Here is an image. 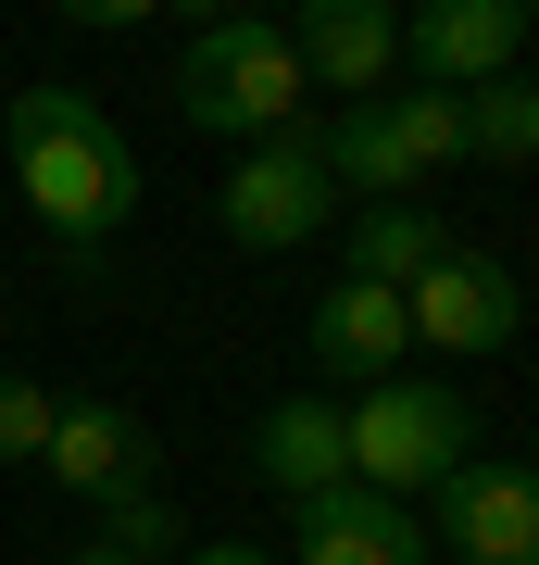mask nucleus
I'll list each match as a JSON object with an SVG mask.
<instances>
[{
	"label": "nucleus",
	"instance_id": "nucleus-17",
	"mask_svg": "<svg viewBox=\"0 0 539 565\" xmlns=\"http://www.w3.org/2000/svg\"><path fill=\"white\" fill-rule=\"evenodd\" d=\"M51 415H63V390H39V377H13V364H0V465H39Z\"/></svg>",
	"mask_w": 539,
	"mask_h": 565
},
{
	"label": "nucleus",
	"instance_id": "nucleus-10",
	"mask_svg": "<svg viewBox=\"0 0 539 565\" xmlns=\"http://www.w3.org/2000/svg\"><path fill=\"white\" fill-rule=\"evenodd\" d=\"M527 51V0H414L401 13V63L414 88H477Z\"/></svg>",
	"mask_w": 539,
	"mask_h": 565
},
{
	"label": "nucleus",
	"instance_id": "nucleus-4",
	"mask_svg": "<svg viewBox=\"0 0 539 565\" xmlns=\"http://www.w3.org/2000/svg\"><path fill=\"white\" fill-rule=\"evenodd\" d=\"M339 427H352V478L364 490H401V503L440 490L452 465L477 452V403L440 390V377H414V364H401V377H364L339 403Z\"/></svg>",
	"mask_w": 539,
	"mask_h": 565
},
{
	"label": "nucleus",
	"instance_id": "nucleus-5",
	"mask_svg": "<svg viewBox=\"0 0 539 565\" xmlns=\"http://www.w3.org/2000/svg\"><path fill=\"white\" fill-rule=\"evenodd\" d=\"M352 189L326 177V151H314V126H289V139H251L239 163H226V189H214V226L239 252H301V239H326L339 226Z\"/></svg>",
	"mask_w": 539,
	"mask_h": 565
},
{
	"label": "nucleus",
	"instance_id": "nucleus-7",
	"mask_svg": "<svg viewBox=\"0 0 539 565\" xmlns=\"http://www.w3.org/2000/svg\"><path fill=\"white\" fill-rule=\"evenodd\" d=\"M301 364H314V377H339V390L401 377V364H414V315H401V289H389V277L314 289V315H301Z\"/></svg>",
	"mask_w": 539,
	"mask_h": 565
},
{
	"label": "nucleus",
	"instance_id": "nucleus-18",
	"mask_svg": "<svg viewBox=\"0 0 539 565\" xmlns=\"http://www.w3.org/2000/svg\"><path fill=\"white\" fill-rule=\"evenodd\" d=\"M51 13H63V25H151L163 0H51Z\"/></svg>",
	"mask_w": 539,
	"mask_h": 565
},
{
	"label": "nucleus",
	"instance_id": "nucleus-2",
	"mask_svg": "<svg viewBox=\"0 0 539 565\" xmlns=\"http://www.w3.org/2000/svg\"><path fill=\"white\" fill-rule=\"evenodd\" d=\"M176 114L201 126V139H289L301 126V51H289V25H263V13H214V25H188V63H176Z\"/></svg>",
	"mask_w": 539,
	"mask_h": 565
},
{
	"label": "nucleus",
	"instance_id": "nucleus-6",
	"mask_svg": "<svg viewBox=\"0 0 539 565\" xmlns=\"http://www.w3.org/2000/svg\"><path fill=\"white\" fill-rule=\"evenodd\" d=\"M401 315H414V352H452V364H477V352H502L527 327V289H515V264L502 252H440L414 289H401Z\"/></svg>",
	"mask_w": 539,
	"mask_h": 565
},
{
	"label": "nucleus",
	"instance_id": "nucleus-20",
	"mask_svg": "<svg viewBox=\"0 0 539 565\" xmlns=\"http://www.w3.org/2000/svg\"><path fill=\"white\" fill-rule=\"evenodd\" d=\"M163 13H188V25H214V13H226V0H163Z\"/></svg>",
	"mask_w": 539,
	"mask_h": 565
},
{
	"label": "nucleus",
	"instance_id": "nucleus-21",
	"mask_svg": "<svg viewBox=\"0 0 539 565\" xmlns=\"http://www.w3.org/2000/svg\"><path fill=\"white\" fill-rule=\"evenodd\" d=\"M63 565H126V553H100V541H88V553H63Z\"/></svg>",
	"mask_w": 539,
	"mask_h": 565
},
{
	"label": "nucleus",
	"instance_id": "nucleus-19",
	"mask_svg": "<svg viewBox=\"0 0 539 565\" xmlns=\"http://www.w3.org/2000/svg\"><path fill=\"white\" fill-rule=\"evenodd\" d=\"M176 565H277L263 541H201V553H176Z\"/></svg>",
	"mask_w": 539,
	"mask_h": 565
},
{
	"label": "nucleus",
	"instance_id": "nucleus-13",
	"mask_svg": "<svg viewBox=\"0 0 539 565\" xmlns=\"http://www.w3.org/2000/svg\"><path fill=\"white\" fill-rule=\"evenodd\" d=\"M251 465H263V490H277V503H301V490H326V478H352V427H339V403L289 390V403L251 427Z\"/></svg>",
	"mask_w": 539,
	"mask_h": 565
},
{
	"label": "nucleus",
	"instance_id": "nucleus-12",
	"mask_svg": "<svg viewBox=\"0 0 539 565\" xmlns=\"http://www.w3.org/2000/svg\"><path fill=\"white\" fill-rule=\"evenodd\" d=\"M39 465H51V490H76V503H114V490H151V427L126 403H63Z\"/></svg>",
	"mask_w": 539,
	"mask_h": 565
},
{
	"label": "nucleus",
	"instance_id": "nucleus-9",
	"mask_svg": "<svg viewBox=\"0 0 539 565\" xmlns=\"http://www.w3.org/2000/svg\"><path fill=\"white\" fill-rule=\"evenodd\" d=\"M301 527V565H427V527L401 490H364V478H326V490H301L289 503Z\"/></svg>",
	"mask_w": 539,
	"mask_h": 565
},
{
	"label": "nucleus",
	"instance_id": "nucleus-16",
	"mask_svg": "<svg viewBox=\"0 0 539 565\" xmlns=\"http://www.w3.org/2000/svg\"><path fill=\"white\" fill-rule=\"evenodd\" d=\"M88 515H100V553L176 565V503H163V490H114V503H88Z\"/></svg>",
	"mask_w": 539,
	"mask_h": 565
},
{
	"label": "nucleus",
	"instance_id": "nucleus-22",
	"mask_svg": "<svg viewBox=\"0 0 539 565\" xmlns=\"http://www.w3.org/2000/svg\"><path fill=\"white\" fill-rule=\"evenodd\" d=\"M527 25H539V0H527Z\"/></svg>",
	"mask_w": 539,
	"mask_h": 565
},
{
	"label": "nucleus",
	"instance_id": "nucleus-1",
	"mask_svg": "<svg viewBox=\"0 0 539 565\" xmlns=\"http://www.w3.org/2000/svg\"><path fill=\"white\" fill-rule=\"evenodd\" d=\"M0 151H13L25 214H39L76 264H100V239L139 214V151H126V126L100 114L88 88H51V76L13 88V102H0Z\"/></svg>",
	"mask_w": 539,
	"mask_h": 565
},
{
	"label": "nucleus",
	"instance_id": "nucleus-8",
	"mask_svg": "<svg viewBox=\"0 0 539 565\" xmlns=\"http://www.w3.org/2000/svg\"><path fill=\"white\" fill-rule=\"evenodd\" d=\"M427 503H440V553H464V565H539V465H477L464 452Z\"/></svg>",
	"mask_w": 539,
	"mask_h": 565
},
{
	"label": "nucleus",
	"instance_id": "nucleus-3",
	"mask_svg": "<svg viewBox=\"0 0 539 565\" xmlns=\"http://www.w3.org/2000/svg\"><path fill=\"white\" fill-rule=\"evenodd\" d=\"M314 151L364 202H414L464 163V88H364L339 126H314Z\"/></svg>",
	"mask_w": 539,
	"mask_h": 565
},
{
	"label": "nucleus",
	"instance_id": "nucleus-15",
	"mask_svg": "<svg viewBox=\"0 0 539 565\" xmlns=\"http://www.w3.org/2000/svg\"><path fill=\"white\" fill-rule=\"evenodd\" d=\"M464 163H539V76L527 63L464 88Z\"/></svg>",
	"mask_w": 539,
	"mask_h": 565
},
{
	"label": "nucleus",
	"instance_id": "nucleus-11",
	"mask_svg": "<svg viewBox=\"0 0 539 565\" xmlns=\"http://www.w3.org/2000/svg\"><path fill=\"white\" fill-rule=\"evenodd\" d=\"M289 51H301V88H389L401 76V0H301V25H289Z\"/></svg>",
	"mask_w": 539,
	"mask_h": 565
},
{
	"label": "nucleus",
	"instance_id": "nucleus-14",
	"mask_svg": "<svg viewBox=\"0 0 539 565\" xmlns=\"http://www.w3.org/2000/svg\"><path fill=\"white\" fill-rule=\"evenodd\" d=\"M440 252H452V226L427 214V202H352V277H389V289H414Z\"/></svg>",
	"mask_w": 539,
	"mask_h": 565
}]
</instances>
